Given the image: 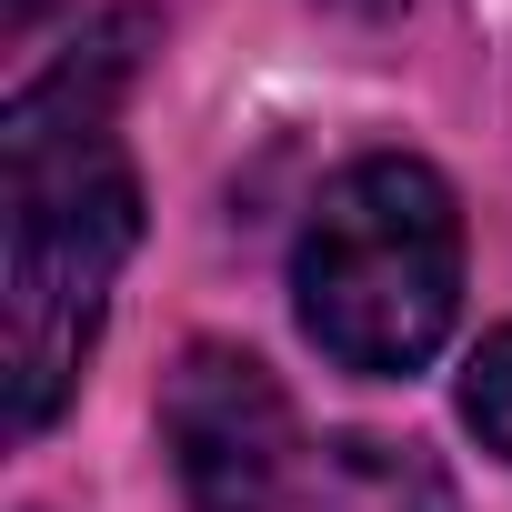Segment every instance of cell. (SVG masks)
<instances>
[{"label": "cell", "mask_w": 512, "mask_h": 512, "mask_svg": "<svg viewBox=\"0 0 512 512\" xmlns=\"http://www.w3.org/2000/svg\"><path fill=\"white\" fill-rule=\"evenodd\" d=\"M151 21L121 11L81 31L61 71H41L0 121V372H11V432H41L101 342L111 282L141 241V191L111 141V101L131 81V41Z\"/></svg>", "instance_id": "cell-1"}, {"label": "cell", "mask_w": 512, "mask_h": 512, "mask_svg": "<svg viewBox=\"0 0 512 512\" xmlns=\"http://www.w3.org/2000/svg\"><path fill=\"white\" fill-rule=\"evenodd\" d=\"M292 302H302V332L342 372H422L442 352L452 312H462V211H452V191L402 151L352 161L302 221Z\"/></svg>", "instance_id": "cell-2"}, {"label": "cell", "mask_w": 512, "mask_h": 512, "mask_svg": "<svg viewBox=\"0 0 512 512\" xmlns=\"http://www.w3.org/2000/svg\"><path fill=\"white\" fill-rule=\"evenodd\" d=\"M161 442H171V472H181L191 512H292V492L312 482L282 382L231 342H191L171 362Z\"/></svg>", "instance_id": "cell-3"}, {"label": "cell", "mask_w": 512, "mask_h": 512, "mask_svg": "<svg viewBox=\"0 0 512 512\" xmlns=\"http://www.w3.org/2000/svg\"><path fill=\"white\" fill-rule=\"evenodd\" d=\"M302 512H462L452 472L412 442H382V432H352L312 462L302 482Z\"/></svg>", "instance_id": "cell-4"}, {"label": "cell", "mask_w": 512, "mask_h": 512, "mask_svg": "<svg viewBox=\"0 0 512 512\" xmlns=\"http://www.w3.org/2000/svg\"><path fill=\"white\" fill-rule=\"evenodd\" d=\"M462 422L512 462V332H492V342L472 352V372H462Z\"/></svg>", "instance_id": "cell-5"}, {"label": "cell", "mask_w": 512, "mask_h": 512, "mask_svg": "<svg viewBox=\"0 0 512 512\" xmlns=\"http://www.w3.org/2000/svg\"><path fill=\"white\" fill-rule=\"evenodd\" d=\"M31 21H41V0H0V31H11V41H21Z\"/></svg>", "instance_id": "cell-6"}, {"label": "cell", "mask_w": 512, "mask_h": 512, "mask_svg": "<svg viewBox=\"0 0 512 512\" xmlns=\"http://www.w3.org/2000/svg\"><path fill=\"white\" fill-rule=\"evenodd\" d=\"M332 11H362V21H382V11H402V0H332Z\"/></svg>", "instance_id": "cell-7"}]
</instances>
